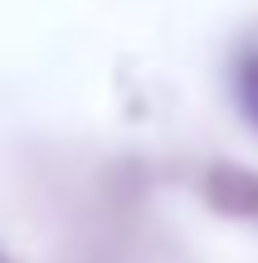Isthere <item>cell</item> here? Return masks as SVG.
I'll return each mask as SVG.
<instances>
[{
  "mask_svg": "<svg viewBox=\"0 0 258 263\" xmlns=\"http://www.w3.org/2000/svg\"><path fill=\"white\" fill-rule=\"evenodd\" d=\"M234 88H239V103H244V112H249V122L258 127V54L239 64V78H234Z\"/></svg>",
  "mask_w": 258,
  "mask_h": 263,
  "instance_id": "6da1fadb",
  "label": "cell"
}]
</instances>
